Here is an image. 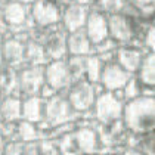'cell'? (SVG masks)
Returning a JSON list of instances; mask_svg holds the SVG:
<instances>
[{"mask_svg": "<svg viewBox=\"0 0 155 155\" xmlns=\"http://www.w3.org/2000/svg\"><path fill=\"white\" fill-rule=\"evenodd\" d=\"M154 36H155L154 28L149 27L148 31H146V36H145V43H146V46L149 49H154Z\"/></svg>", "mask_w": 155, "mask_h": 155, "instance_id": "cell-33", "label": "cell"}, {"mask_svg": "<svg viewBox=\"0 0 155 155\" xmlns=\"http://www.w3.org/2000/svg\"><path fill=\"white\" fill-rule=\"evenodd\" d=\"M0 114L6 121H13V120L21 117V102L16 97H8L2 107H0Z\"/></svg>", "mask_w": 155, "mask_h": 155, "instance_id": "cell-19", "label": "cell"}, {"mask_svg": "<svg viewBox=\"0 0 155 155\" xmlns=\"http://www.w3.org/2000/svg\"><path fill=\"white\" fill-rule=\"evenodd\" d=\"M3 58L11 65H18L24 59V46L18 38H9L3 43Z\"/></svg>", "mask_w": 155, "mask_h": 155, "instance_id": "cell-13", "label": "cell"}, {"mask_svg": "<svg viewBox=\"0 0 155 155\" xmlns=\"http://www.w3.org/2000/svg\"><path fill=\"white\" fill-rule=\"evenodd\" d=\"M25 56L31 64H43L46 61V52L43 46H40L37 41H28L25 48Z\"/></svg>", "mask_w": 155, "mask_h": 155, "instance_id": "cell-21", "label": "cell"}, {"mask_svg": "<svg viewBox=\"0 0 155 155\" xmlns=\"http://www.w3.org/2000/svg\"><path fill=\"white\" fill-rule=\"evenodd\" d=\"M0 61H2V55H0Z\"/></svg>", "mask_w": 155, "mask_h": 155, "instance_id": "cell-37", "label": "cell"}, {"mask_svg": "<svg viewBox=\"0 0 155 155\" xmlns=\"http://www.w3.org/2000/svg\"><path fill=\"white\" fill-rule=\"evenodd\" d=\"M142 53L136 49H120L118 50V62L126 71H136L140 65Z\"/></svg>", "mask_w": 155, "mask_h": 155, "instance_id": "cell-17", "label": "cell"}, {"mask_svg": "<svg viewBox=\"0 0 155 155\" xmlns=\"http://www.w3.org/2000/svg\"><path fill=\"white\" fill-rule=\"evenodd\" d=\"M86 19H87V11H86V8H83L81 5H72V6H70V8L65 11V15H64L65 27H67L71 33L80 30L84 25Z\"/></svg>", "mask_w": 155, "mask_h": 155, "instance_id": "cell-12", "label": "cell"}, {"mask_svg": "<svg viewBox=\"0 0 155 155\" xmlns=\"http://www.w3.org/2000/svg\"><path fill=\"white\" fill-rule=\"evenodd\" d=\"M124 86H126V97L127 99H134L142 93V87H140L137 80H130Z\"/></svg>", "mask_w": 155, "mask_h": 155, "instance_id": "cell-28", "label": "cell"}, {"mask_svg": "<svg viewBox=\"0 0 155 155\" xmlns=\"http://www.w3.org/2000/svg\"><path fill=\"white\" fill-rule=\"evenodd\" d=\"M121 102L111 93L101 95L96 101V117L101 123H109L114 120H118L121 115Z\"/></svg>", "mask_w": 155, "mask_h": 155, "instance_id": "cell-3", "label": "cell"}, {"mask_svg": "<svg viewBox=\"0 0 155 155\" xmlns=\"http://www.w3.org/2000/svg\"><path fill=\"white\" fill-rule=\"evenodd\" d=\"M27 11L19 2H12L8 3V6L5 8V19L6 22L11 25H21L24 24Z\"/></svg>", "mask_w": 155, "mask_h": 155, "instance_id": "cell-18", "label": "cell"}, {"mask_svg": "<svg viewBox=\"0 0 155 155\" xmlns=\"http://www.w3.org/2000/svg\"><path fill=\"white\" fill-rule=\"evenodd\" d=\"M136 24L126 15L114 13L108 19V33L118 41H127L134 36Z\"/></svg>", "mask_w": 155, "mask_h": 155, "instance_id": "cell-4", "label": "cell"}, {"mask_svg": "<svg viewBox=\"0 0 155 155\" xmlns=\"http://www.w3.org/2000/svg\"><path fill=\"white\" fill-rule=\"evenodd\" d=\"M40 154H58L59 146H56L53 142H38Z\"/></svg>", "mask_w": 155, "mask_h": 155, "instance_id": "cell-30", "label": "cell"}, {"mask_svg": "<svg viewBox=\"0 0 155 155\" xmlns=\"http://www.w3.org/2000/svg\"><path fill=\"white\" fill-rule=\"evenodd\" d=\"M33 16L38 25L46 27V25L55 24L59 19V11L53 2L37 0L33 6Z\"/></svg>", "mask_w": 155, "mask_h": 155, "instance_id": "cell-7", "label": "cell"}, {"mask_svg": "<svg viewBox=\"0 0 155 155\" xmlns=\"http://www.w3.org/2000/svg\"><path fill=\"white\" fill-rule=\"evenodd\" d=\"M99 136L104 145H114L121 139L123 136V124L118 120L105 123V126H102L99 129Z\"/></svg>", "mask_w": 155, "mask_h": 155, "instance_id": "cell-14", "label": "cell"}, {"mask_svg": "<svg viewBox=\"0 0 155 155\" xmlns=\"http://www.w3.org/2000/svg\"><path fill=\"white\" fill-rule=\"evenodd\" d=\"M18 134L22 140H36L38 137V131L31 124V121H22L18 126Z\"/></svg>", "mask_w": 155, "mask_h": 155, "instance_id": "cell-25", "label": "cell"}, {"mask_svg": "<svg viewBox=\"0 0 155 155\" xmlns=\"http://www.w3.org/2000/svg\"><path fill=\"white\" fill-rule=\"evenodd\" d=\"M97 2H99V6L108 12H117L126 3V0H97Z\"/></svg>", "mask_w": 155, "mask_h": 155, "instance_id": "cell-27", "label": "cell"}, {"mask_svg": "<svg viewBox=\"0 0 155 155\" xmlns=\"http://www.w3.org/2000/svg\"><path fill=\"white\" fill-rule=\"evenodd\" d=\"M154 99L151 96L134 97L124 109L127 127L134 133H148L154 127Z\"/></svg>", "mask_w": 155, "mask_h": 155, "instance_id": "cell-1", "label": "cell"}, {"mask_svg": "<svg viewBox=\"0 0 155 155\" xmlns=\"http://www.w3.org/2000/svg\"><path fill=\"white\" fill-rule=\"evenodd\" d=\"M22 112H24V117L28 121H31V123L38 121L41 117V101L36 96H31L30 99H27L24 102Z\"/></svg>", "mask_w": 155, "mask_h": 155, "instance_id": "cell-20", "label": "cell"}, {"mask_svg": "<svg viewBox=\"0 0 155 155\" xmlns=\"http://www.w3.org/2000/svg\"><path fill=\"white\" fill-rule=\"evenodd\" d=\"M3 151V140H2V137H0V152Z\"/></svg>", "mask_w": 155, "mask_h": 155, "instance_id": "cell-35", "label": "cell"}, {"mask_svg": "<svg viewBox=\"0 0 155 155\" xmlns=\"http://www.w3.org/2000/svg\"><path fill=\"white\" fill-rule=\"evenodd\" d=\"M16 86V74L12 70H3L0 72V90L11 93Z\"/></svg>", "mask_w": 155, "mask_h": 155, "instance_id": "cell-23", "label": "cell"}, {"mask_svg": "<svg viewBox=\"0 0 155 155\" xmlns=\"http://www.w3.org/2000/svg\"><path fill=\"white\" fill-rule=\"evenodd\" d=\"M139 149L146 154H154V136L148 134L146 137H143L139 143Z\"/></svg>", "mask_w": 155, "mask_h": 155, "instance_id": "cell-29", "label": "cell"}, {"mask_svg": "<svg viewBox=\"0 0 155 155\" xmlns=\"http://www.w3.org/2000/svg\"><path fill=\"white\" fill-rule=\"evenodd\" d=\"M67 67H68V72H70L71 80H78L84 72V59L83 58H78V56L72 58Z\"/></svg>", "mask_w": 155, "mask_h": 155, "instance_id": "cell-26", "label": "cell"}, {"mask_svg": "<svg viewBox=\"0 0 155 155\" xmlns=\"http://www.w3.org/2000/svg\"><path fill=\"white\" fill-rule=\"evenodd\" d=\"M108 36L107 18L99 12H92L87 18V37L92 43L99 45Z\"/></svg>", "mask_w": 155, "mask_h": 155, "instance_id": "cell-9", "label": "cell"}, {"mask_svg": "<svg viewBox=\"0 0 155 155\" xmlns=\"http://www.w3.org/2000/svg\"><path fill=\"white\" fill-rule=\"evenodd\" d=\"M129 81V72H126L121 67L115 64H109L102 71V83L108 90H115L123 87Z\"/></svg>", "mask_w": 155, "mask_h": 155, "instance_id": "cell-11", "label": "cell"}, {"mask_svg": "<svg viewBox=\"0 0 155 155\" xmlns=\"http://www.w3.org/2000/svg\"><path fill=\"white\" fill-rule=\"evenodd\" d=\"M19 2H24V3H30V2H33V0H19Z\"/></svg>", "mask_w": 155, "mask_h": 155, "instance_id": "cell-36", "label": "cell"}, {"mask_svg": "<svg viewBox=\"0 0 155 155\" xmlns=\"http://www.w3.org/2000/svg\"><path fill=\"white\" fill-rule=\"evenodd\" d=\"M68 49L72 55L78 56V55H86L90 50V40L86 33L83 31H74L70 38H68Z\"/></svg>", "mask_w": 155, "mask_h": 155, "instance_id": "cell-15", "label": "cell"}, {"mask_svg": "<svg viewBox=\"0 0 155 155\" xmlns=\"http://www.w3.org/2000/svg\"><path fill=\"white\" fill-rule=\"evenodd\" d=\"M43 78H45V71L38 67L24 70L19 75L21 90L27 95H36L43 84Z\"/></svg>", "mask_w": 155, "mask_h": 155, "instance_id": "cell-10", "label": "cell"}, {"mask_svg": "<svg viewBox=\"0 0 155 155\" xmlns=\"http://www.w3.org/2000/svg\"><path fill=\"white\" fill-rule=\"evenodd\" d=\"M25 146L22 143L19 142H12L11 145H8L6 148H5V152L6 154H21V152H24Z\"/></svg>", "mask_w": 155, "mask_h": 155, "instance_id": "cell-31", "label": "cell"}, {"mask_svg": "<svg viewBox=\"0 0 155 155\" xmlns=\"http://www.w3.org/2000/svg\"><path fill=\"white\" fill-rule=\"evenodd\" d=\"M59 151L64 154L71 152H93L96 148V134L89 129H81L65 134L59 140Z\"/></svg>", "mask_w": 155, "mask_h": 155, "instance_id": "cell-2", "label": "cell"}, {"mask_svg": "<svg viewBox=\"0 0 155 155\" xmlns=\"http://www.w3.org/2000/svg\"><path fill=\"white\" fill-rule=\"evenodd\" d=\"M154 55H148L142 62L140 67V78L143 80V83H146L148 86L154 84Z\"/></svg>", "mask_w": 155, "mask_h": 155, "instance_id": "cell-22", "label": "cell"}, {"mask_svg": "<svg viewBox=\"0 0 155 155\" xmlns=\"http://www.w3.org/2000/svg\"><path fill=\"white\" fill-rule=\"evenodd\" d=\"M134 5L140 9V11H145V13H151L152 12V3L154 0H133Z\"/></svg>", "mask_w": 155, "mask_h": 155, "instance_id": "cell-32", "label": "cell"}, {"mask_svg": "<svg viewBox=\"0 0 155 155\" xmlns=\"http://www.w3.org/2000/svg\"><path fill=\"white\" fill-rule=\"evenodd\" d=\"M95 101V89L89 81H77L70 90V102L77 111H84L92 107Z\"/></svg>", "mask_w": 155, "mask_h": 155, "instance_id": "cell-5", "label": "cell"}, {"mask_svg": "<svg viewBox=\"0 0 155 155\" xmlns=\"http://www.w3.org/2000/svg\"><path fill=\"white\" fill-rule=\"evenodd\" d=\"M84 71L90 81H97L101 75V62L97 58H84Z\"/></svg>", "mask_w": 155, "mask_h": 155, "instance_id": "cell-24", "label": "cell"}, {"mask_svg": "<svg viewBox=\"0 0 155 155\" xmlns=\"http://www.w3.org/2000/svg\"><path fill=\"white\" fill-rule=\"evenodd\" d=\"M77 2H80V3H90V2H93V0H77Z\"/></svg>", "mask_w": 155, "mask_h": 155, "instance_id": "cell-34", "label": "cell"}, {"mask_svg": "<svg viewBox=\"0 0 155 155\" xmlns=\"http://www.w3.org/2000/svg\"><path fill=\"white\" fill-rule=\"evenodd\" d=\"M45 75H46L48 84L53 90L64 89L71 81V77H70V72H68V67L62 61H56V62L50 64L48 67V70H46V72H45Z\"/></svg>", "mask_w": 155, "mask_h": 155, "instance_id": "cell-8", "label": "cell"}, {"mask_svg": "<svg viewBox=\"0 0 155 155\" xmlns=\"http://www.w3.org/2000/svg\"><path fill=\"white\" fill-rule=\"evenodd\" d=\"M70 115H71V111H70L68 102L59 96L50 97L48 104L45 105V118L53 126L65 123L70 118Z\"/></svg>", "mask_w": 155, "mask_h": 155, "instance_id": "cell-6", "label": "cell"}, {"mask_svg": "<svg viewBox=\"0 0 155 155\" xmlns=\"http://www.w3.org/2000/svg\"><path fill=\"white\" fill-rule=\"evenodd\" d=\"M46 52L50 58L59 59L67 52V41L62 33H55L46 38Z\"/></svg>", "mask_w": 155, "mask_h": 155, "instance_id": "cell-16", "label": "cell"}]
</instances>
